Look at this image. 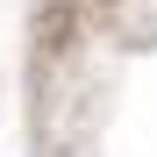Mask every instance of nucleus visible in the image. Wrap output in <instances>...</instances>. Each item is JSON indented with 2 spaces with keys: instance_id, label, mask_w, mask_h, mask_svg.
I'll list each match as a JSON object with an SVG mask.
<instances>
[]
</instances>
